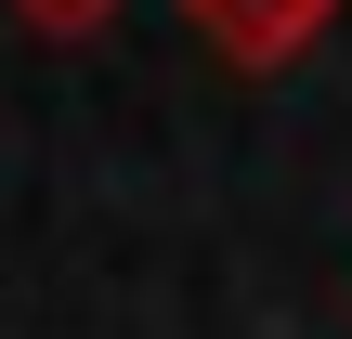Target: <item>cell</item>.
<instances>
[{
	"instance_id": "obj_1",
	"label": "cell",
	"mask_w": 352,
	"mask_h": 339,
	"mask_svg": "<svg viewBox=\"0 0 352 339\" xmlns=\"http://www.w3.org/2000/svg\"><path fill=\"white\" fill-rule=\"evenodd\" d=\"M300 13H314V0H274V39H287V26H300Z\"/></svg>"
}]
</instances>
